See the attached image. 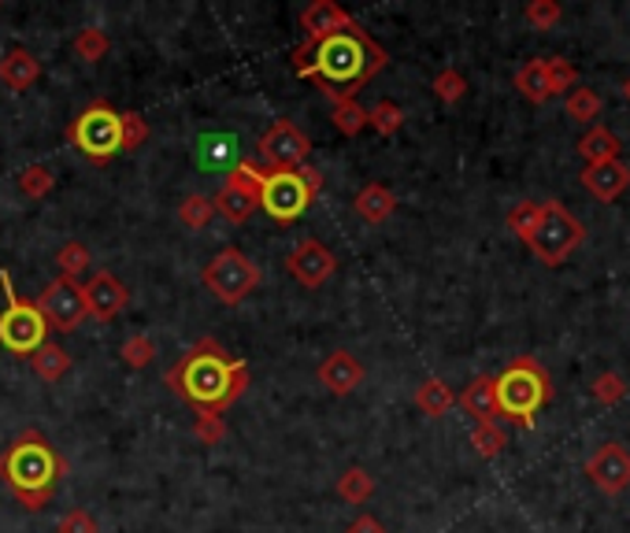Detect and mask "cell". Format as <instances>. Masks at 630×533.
Returning a JSON list of instances; mask_svg holds the SVG:
<instances>
[{"label": "cell", "mask_w": 630, "mask_h": 533, "mask_svg": "<svg viewBox=\"0 0 630 533\" xmlns=\"http://www.w3.org/2000/svg\"><path fill=\"white\" fill-rule=\"evenodd\" d=\"M390 63L386 49L371 41V34L360 23L342 34L300 45L294 52V67L300 78H312L323 97L337 104V100H356V89H363Z\"/></svg>", "instance_id": "6da1fadb"}, {"label": "cell", "mask_w": 630, "mask_h": 533, "mask_svg": "<svg viewBox=\"0 0 630 533\" xmlns=\"http://www.w3.org/2000/svg\"><path fill=\"white\" fill-rule=\"evenodd\" d=\"M168 389L178 400H186L197 416H223L231 404L242 400V393L249 389V363L231 360L226 348L215 337H200L194 342L182 360L168 371Z\"/></svg>", "instance_id": "7a4b0ae2"}, {"label": "cell", "mask_w": 630, "mask_h": 533, "mask_svg": "<svg viewBox=\"0 0 630 533\" xmlns=\"http://www.w3.org/2000/svg\"><path fill=\"white\" fill-rule=\"evenodd\" d=\"M63 474H67V463L38 430H23L0 456V482H8V489L26 511H41Z\"/></svg>", "instance_id": "3957f363"}, {"label": "cell", "mask_w": 630, "mask_h": 533, "mask_svg": "<svg viewBox=\"0 0 630 533\" xmlns=\"http://www.w3.org/2000/svg\"><path fill=\"white\" fill-rule=\"evenodd\" d=\"M493 393H497V419H508L519 430H531L538 422V411L553 400V379L538 360L519 356L493 379Z\"/></svg>", "instance_id": "277c9868"}, {"label": "cell", "mask_w": 630, "mask_h": 533, "mask_svg": "<svg viewBox=\"0 0 630 533\" xmlns=\"http://www.w3.org/2000/svg\"><path fill=\"white\" fill-rule=\"evenodd\" d=\"M319 189H323V174L312 163H300L297 171H263L260 211H268L279 226H289L305 215Z\"/></svg>", "instance_id": "5b68a950"}, {"label": "cell", "mask_w": 630, "mask_h": 533, "mask_svg": "<svg viewBox=\"0 0 630 533\" xmlns=\"http://www.w3.org/2000/svg\"><path fill=\"white\" fill-rule=\"evenodd\" d=\"M0 286H4V297H8L4 311H0V345L12 356H34L49 342V323L41 319L34 300L15 293V282L8 271H0Z\"/></svg>", "instance_id": "8992f818"}, {"label": "cell", "mask_w": 630, "mask_h": 533, "mask_svg": "<svg viewBox=\"0 0 630 533\" xmlns=\"http://www.w3.org/2000/svg\"><path fill=\"white\" fill-rule=\"evenodd\" d=\"M582 237H586V230H582L579 219H575L560 200H549V204H542V219H538L527 245H531V252L545 266H560L575 248L582 245Z\"/></svg>", "instance_id": "52a82bcc"}, {"label": "cell", "mask_w": 630, "mask_h": 533, "mask_svg": "<svg viewBox=\"0 0 630 533\" xmlns=\"http://www.w3.org/2000/svg\"><path fill=\"white\" fill-rule=\"evenodd\" d=\"M67 141L75 145L86 160H94L97 168H104L115 152H123L119 149V112L108 104V100H94V104L71 123Z\"/></svg>", "instance_id": "ba28073f"}, {"label": "cell", "mask_w": 630, "mask_h": 533, "mask_svg": "<svg viewBox=\"0 0 630 533\" xmlns=\"http://www.w3.org/2000/svg\"><path fill=\"white\" fill-rule=\"evenodd\" d=\"M200 282L212 289L219 305H242L252 289L260 286V266L242 252V248H223L212 263L200 271Z\"/></svg>", "instance_id": "9c48e42d"}, {"label": "cell", "mask_w": 630, "mask_h": 533, "mask_svg": "<svg viewBox=\"0 0 630 533\" xmlns=\"http://www.w3.org/2000/svg\"><path fill=\"white\" fill-rule=\"evenodd\" d=\"M34 305H38L41 319L49 323V330H57V334H75L89 315L86 286H78L75 278H63V274L41 289V297L34 300Z\"/></svg>", "instance_id": "30bf717a"}, {"label": "cell", "mask_w": 630, "mask_h": 533, "mask_svg": "<svg viewBox=\"0 0 630 533\" xmlns=\"http://www.w3.org/2000/svg\"><path fill=\"white\" fill-rule=\"evenodd\" d=\"M257 152L263 160V171H297L312 152V137L289 119H275L257 141Z\"/></svg>", "instance_id": "8fae6325"}, {"label": "cell", "mask_w": 630, "mask_h": 533, "mask_svg": "<svg viewBox=\"0 0 630 533\" xmlns=\"http://www.w3.org/2000/svg\"><path fill=\"white\" fill-rule=\"evenodd\" d=\"M286 271L294 274V278H297L305 289H319V286H323V282L337 271V260H334V252H331V248H326L323 241L308 237V241H297L294 248H289Z\"/></svg>", "instance_id": "7c38bea8"}, {"label": "cell", "mask_w": 630, "mask_h": 533, "mask_svg": "<svg viewBox=\"0 0 630 533\" xmlns=\"http://www.w3.org/2000/svg\"><path fill=\"white\" fill-rule=\"evenodd\" d=\"M586 474L601 493L616 496L630 485V453L623 445H601L586 459Z\"/></svg>", "instance_id": "4fadbf2b"}, {"label": "cell", "mask_w": 630, "mask_h": 533, "mask_svg": "<svg viewBox=\"0 0 630 533\" xmlns=\"http://www.w3.org/2000/svg\"><path fill=\"white\" fill-rule=\"evenodd\" d=\"M126 300H131V289H126L112 271H97L94 282L86 286V308L100 323H112L119 311L126 308Z\"/></svg>", "instance_id": "5bb4252c"}, {"label": "cell", "mask_w": 630, "mask_h": 533, "mask_svg": "<svg viewBox=\"0 0 630 533\" xmlns=\"http://www.w3.org/2000/svg\"><path fill=\"white\" fill-rule=\"evenodd\" d=\"M316 379H319V385H323L326 393H334V397H349L356 385L363 382V367H360V360H356L353 352L337 348V352H331L323 363H319Z\"/></svg>", "instance_id": "9a60e30c"}, {"label": "cell", "mask_w": 630, "mask_h": 533, "mask_svg": "<svg viewBox=\"0 0 630 533\" xmlns=\"http://www.w3.org/2000/svg\"><path fill=\"white\" fill-rule=\"evenodd\" d=\"M300 26H305V34H308V45H316V41L331 38V34L349 30V26H356V20L345 12L342 4H337V0H316V4L305 8Z\"/></svg>", "instance_id": "2e32d148"}, {"label": "cell", "mask_w": 630, "mask_h": 533, "mask_svg": "<svg viewBox=\"0 0 630 533\" xmlns=\"http://www.w3.org/2000/svg\"><path fill=\"white\" fill-rule=\"evenodd\" d=\"M582 186H586L597 200L612 204V200H619L630 189V168L623 160L593 163V168L582 171Z\"/></svg>", "instance_id": "e0dca14e"}, {"label": "cell", "mask_w": 630, "mask_h": 533, "mask_svg": "<svg viewBox=\"0 0 630 533\" xmlns=\"http://www.w3.org/2000/svg\"><path fill=\"white\" fill-rule=\"evenodd\" d=\"M38 78H41V60L34 57L30 49L15 45V49H8L4 57H0V82H4L12 94H26Z\"/></svg>", "instance_id": "ac0fdd59"}, {"label": "cell", "mask_w": 630, "mask_h": 533, "mask_svg": "<svg viewBox=\"0 0 630 533\" xmlns=\"http://www.w3.org/2000/svg\"><path fill=\"white\" fill-rule=\"evenodd\" d=\"M353 208H356V215H360L363 223L379 226V223H386V219L394 215L397 197H394V189H390V186H382V182H371V186H363L360 193H356Z\"/></svg>", "instance_id": "d6986e66"}, {"label": "cell", "mask_w": 630, "mask_h": 533, "mask_svg": "<svg viewBox=\"0 0 630 533\" xmlns=\"http://www.w3.org/2000/svg\"><path fill=\"white\" fill-rule=\"evenodd\" d=\"M197 152H200V168L205 171H226L231 174L237 163V141L231 134H205L200 137V145H197Z\"/></svg>", "instance_id": "ffe728a7"}, {"label": "cell", "mask_w": 630, "mask_h": 533, "mask_svg": "<svg viewBox=\"0 0 630 533\" xmlns=\"http://www.w3.org/2000/svg\"><path fill=\"white\" fill-rule=\"evenodd\" d=\"M460 404L474 422H497V393H493V379H486V374H479V379L464 389Z\"/></svg>", "instance_id": "44dd1931"}, {"label": "cell", "mask_w": 630, "mask_h": 533, "mask_svg": "<svg viewBox=\"0 0 630 533\" xmlns=\"http://www.w3.org/2000/svg\"><path fill=\"white\" fill-rule=\"evenodd\" d=\"M619 137L608 131V126H590L586 134H582L579 141V156L586 160V168H593V163H608V160H619Z\"/></svg>", "instance_id": "7402d4cb"}, {"label": "cell", "mask_w": 630, "mask_h": 533, "mask_svg": "<svg viewBox=\"0 0 630 533\" xmlns=\"http://www.w3.org/2000/svg\"><path fill=\"white\" fill-rule=\"evenodd\" d=\"M30 363H34V374H38L41 382H60L63 374L71 371V352L57 342H45L38 352L30 356Z\"/></svg>", "instance_id": "603a6c76"}, {"label": "cell", "mask_w": 630, "mask_h": 533, "mask_svg": "<svg viewBox=\"0 0 630 533\" xmlns=\"http://www.w3.org/2000/svg\"><path fill=\"white\" fill-rule=\"evenodd\" d=\"M215 215H223L226 223H234V226H242V223H249L252 219V211L260 208V200L257 197H249V193H237V189H219L215 193Z\"/></svg>", "instance_id": "cb8c5ba5"}, {"label": "cell", "mask_w": 630, "mask_h": 533, "mask_svg": "<svg viewBox=\"0 0 630 533\" xmlns=\"http://www.w3.org/2000/svg\"><path fill=\"white\" fill-rule=\"evenodd\" d=\"M416 404H419V411H423L427 419H442L445 411H449L453 404H456V397H453V389L442 379H427L416 389Z\"/></svg>", "instance_id": "d4e9b609"}, {"label": "cell", "mask_w": 630, "mask_h": 533, "mask_svg": "<svg viewBox=\"0 0 630 533\" xmlns=\"http://www.w3.org/2000/svg\"><path fill=\"white\" fill-rule=\"evenodd\" d=\"M516 89L523 94V100H531V104H545V100L553 97L549 78H545V60L527 63V67L516 75Z\"/></svg>", "instance_id": "484cf974"}, {"label": "cell", "mask_w": 630, "mask_h": 533, "mask_svg": "<svg viewBox=\"0 0 630 533\" xmlns=\"http://www.w3.org/2000/svg\"><path fill=\"white\" fill-rule=\"evenodd\" d=\"M374 493V478L363 471V467H349L342 478H337V496L345 504H368Z\"/></svg>", "instance_id": "4316f807"}, {"label": "cell", "mask_w": 630, "mask_h": 533, "mask_svg": "<svg viewBox=\"0 0 630 533\" xmlns=\"http://www.w3.org/2000/svg\"><path fill=\"white\" fill-rule=\"evenodd\" d=\"M108 49H112V41H108V34L100 30V26H86V30H78L75 57L82 63H100V60L108 57Z\"/></svg>", "instance_id": "83f0119b"}, {"label": "cell", "mask_w": 630, "mask_h": 533, "mask_svg": "<svg viewBox=\"0 0 630 533\" xmlns=\"http://www.w3.org/2000/svg\"><path fill=\"white\" fill-rule=\"evenodd\" d=\"M212 215H215V204H212V197H205V193H189L178 208L182 226H189V230H205L212 223Z\"/></svg>", "instance_id": "f1b7e54d"}, {"label": "cell", "mask_w": 630, "mask_h": 533, "mask_svg": "<svg viewBox=\"0 0 630 533\" xmlns=\"http://www.w3.org/2000/svg\"><path fill=\"white\" fill-rule=\"evenodd\" d=\"M471 445H474V453H479L482 459H493V456L505 453L508 434L501 430V422H479V426H474V434H471Z\"/></svg>", "instance_id": "f546056e"}, {"label": "cell", "mask_w": 630, "mask_h": 533, "mask_svg": "<svg viewBox=\"0 0 630 533\" xmlns=\"http://www.w3.org/2000/svg\"><path fill=\"white\" fill-rule=\"evenodd\" d=\"M334 126L345 137H356L363 126H368V108H363L360 100H337L334 104Z\"/></svg>", "instance_id": "4dcf8cb0"}, {"label": "cell", "mask_w": 630, "mask_h": 533, "mask_svg": "<svg viewBox=\"0 0 630 533\" xmlns=\"http://www.w3.org/2000/svg\"><path fill=\"white\" fill-rule=\"evenodd\" d=\"M52 186H57V178H52V171L49 168H41V163H30V168H23L20 171V189H23V197H30V200H45L52 193Z\"/></svg>", "instance_id": "1f68e13d"}, {"label": "cell", "mask_w": 630, "mask_h": 533, "mask_svg": "<svg viewBox=\"0 0 630 533\" xmlns=\"http://www.w3.org/2000/svg\"><path fill=\"white\" fill-rule=\"evenodd\" d=\"M149 141V123L138 115V112H123L119 115V149L123 152H134Z\"/></svg>", "instance_id": "d6a6232c"}, {"label": "cell", "mask_w": 630, "mask_h": 533, "mask_svg": "<svg viewBox=\"0 0 630 533\" xmlns=\"http://www.w3.org/2000/svg\"><path fill=\"white\" fill-rule=\"evenodd\" d=\"M89 263H94V260H89V248L82 245V241H67L57 252V266H60L63 278H75L78 282V274H86Z\"/></svg>", "instance_id": "836d02e7"}, {"label": "cell", "mask_w": 630, "mask_h": 533, "mask_svg": "<svg viewBox=\"0 0 630 533\" xmlns=\"http://www.w3.org/2000/svg\"><path fill=\"white\" fill-rule=\"evenodd\" d=\"M538 219H542V204H534V200H519V204L508 211V230H512L519 241H531Z\"/></svg>", "instance_id": "e575fe53"}, {"label": "cell", "mask_w": 630, "mask_h": 533, "mask_svg": "<svg viewBox=\"0 0 630 533\" xmlns=\"http://www.w3.org/2000/svg\"><path fill=\"white\" fill-rule=\"evenodd\" d=\"M368 126H374L382 137H390V134H397L400 126H405V112H400L394 100H379V104L368 112Z\"/></svg>", "instance_id": "d590c367"}, {"label": "cell", "mask_w": 630, "mask_h": 533, "mask_svg": "<svg viewBox=\"0 0 630 533\" xmlns=\"http://www.w3.org/2000/svg\"><path fill=\"white\" fill-rule=\"evenodd\" d=\"M568 115L579 119V123H593L601 115V97L586 86H575L568 94Z\"/></svg>", "instance_id": "8d00e7d4"}, {"label": "cell", "mask_w": 630, "mask_h": 533, "mask_svg": "<svg viewBox=\"0 0 630 533\" xmlns=\"http://www.w3.org/2000/svg\"><path fill=\"white\" fill-rule=\"evenodd\" d=\"M119 356H123V363H126V367L141 371V367H149L152 360H157V345H152V337L134 334L131 342H123V348H119Z\"/></svg>", "instance_id": "74e56055"}, {"label": "cell", "mask_w": 630, "mask_h": 533, "mask_svg": "<svg viewBox=\"0 0 630 533\" xmlns=\"http://www.w3.org/2000/svg\"><path fill=\"white\" fill-rule=\"evenodd\" d=\"M545 78H549L553 97H556V94H571L575 82H579V75H575V67H571V63L564 60V57L545 60Z\"/></svg>", "instance_id": "f35d334b"}, {"label": "cell", "mask_w": 630, "mask_h": 533, "mask_svg": "<svg viewBox=\"0 0 630 533\" xmlns=\"http://www.w3.org/2000/svg\"><path fill=\"white\" fill-rule=\"evenodd\" d=\"M434 94L437 100H445V104H456V100H464V94H468V78L456 67H445L442 75L434 78Z\"/></svg>", "instance_id": "ab89813d"}, {"label": "cell", "mask_w": 630, "mask_h": 533, "mask_svg": "<svg viewBox=\"0 0 630 533\" xmlns=\"http://www.w3.org/2000/svg\"><path fill=\"white\" fill-rule=\"evenodd\" d=\"M593 397H597V404H605V408H612V404H619V400L627 397V382H623V374H616V371L597 374V382H593Z\"/></svg>", "instance_id": "60d3db41"}, {"label": "cell", "mask_w": 630, "mask_h": 533, "mask_svg": "<svg viewBox=\"0 0 630 533\" xmlns=\"http://www.w3.org/2000/svg\"><path fill=\"white\" fill-rule=\"evenodd\" d=\"M560 4L556 0H531L523 12V20L534 26V30H553L556 23H560Z\"/></svg>", "instance_id": "b9f144b4"}, {"label": "cell", "mask_w": 630, "mask_h": 533, "mask_svg": "<svg viewBox=\"0 0 630 533\" xmlns=\"http://www.w3.org/2000/svg\"><path fill=\"white\" fill-rule=\"evenodd\" d=\"M194 437L200 441V445H223L226 441V422H223V416H197V422H194Z\"/></svg>", "instance_id": "7bdbcfd3"}, {"label": "cell", "mask_w": 630, "mask_h": 533, "mask_svg": "<svg viewBox=\"0 0 630 533\" xmlns=\"http://www.w3.org/2000/svg\"><path fill=\"white\" fill-rule=\"evenodd\" d=\"M57 533H100V526H97V519L86 508H71L57 522Z\"/></svg>", "instance_id": "ee69618b"}, {"label": "cell", "mask_w": 630, "mask_h": 533, "mask_svg": "<svg viewBox=\"0 0 630 533\" xmlns=\"http://www.w3.org/2000/svg\"><path fill=\"white\" fill-rule=\"evenodd\" d=\"M349 533H386V526H382L379 519H371V515H360L349 526Z\"/></svg>", "instance_id": "f6af8a7d"}, {"label": "cell", "mask_w": 630, "mask_h": 533, "mask_svg": "<svg viewBox=\"0 0 630 533\" xmlns=\"http://www.w3.org/2000/svg\"><path fill=\"white\" fill-rule=\"evenodd\" d=\"M623 97H627V100H630V78H627V82H623Z\"/></svg>", "instance_id": "bcb514c9"}]
</instances>
